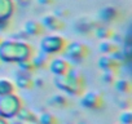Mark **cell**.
<instances>
[{
  "label": "cell",
  "instance_id": "obj_11",
  "mask_svg": "<svg viewBox=\"0 0 132 124\" xmlns=\"http://www.w3.org/2000/svg\"><path fill=\"white\" fill-rule=\"evenodd\" d=\"M16 118H17L20 121H22V123H29V124H31V123H38V115H36L32 110H30V109H27V107H23V106H21V109L18 110Z\"/></svg>",
  "mask_w": 132,
  "mask_h": 124
},
{
  "label": "cell",
  "instance_id": "obj_3",
  "mask_svg": "<svg viewBox=\"0 0 132 124\" xmlns=\"http://www.w3.org/2000/svg\"><path fill=\"white\" fill-rule=\"evenodd\" d=\"M65 59L69 62V64H82V62L88 57L89 54V49L86 44L83 43H70L66 44V47L62 50Z\"/></svg>",
  "mask_w": 132,
  "mask_h": 124
},
{
  "label": "cell",
  "instance_id": "obj_25",
  "mask_svg": "<svg viewBox=\"0 0 132 124\" xmlns=\"http://www.w3.org/2000/svg\"><path fill=\"white\" fill-rule=\"evenodd\" d=\"M117 102H118V106H119L120 109H127V107L129 106V100L124 98L123 96H120L119 98H117Z\"/></svg>",
  "mask_w": 132,
  "mask_h": 124
},
{
  "label": "cell",
  "instance_id": "obj_32",
  "mask_svg": "<svg viewBox=\"0 0 132 124\" xmlns=\"http://www.w3.org/2000/svg\"><path fill=\"white\" fill-rule=\"evenodd\" d=\"M120 124H122V123H120Z\"/></svg>",
  "mask_w": 132,
  "mask_h": 124
},
{
  "label": "cell",
  "instance_id": "obj_2",
  "mask_svg": "<svg viewBox=\"0 0 132 124\" xmlns=\"http://www.w3.org/2000/svg\"><path fill=\"white\" fill-rule=\"evenodd\" d=\"M54 85L62 92H66L73 96H78L82 94L84 89V79L80 74L70 69L68 74L54 78Z\"/></svg>",
  "mask_w": 132,
  "mask_h": 124
},
{
  "label": "cell",
  "instance_id": "obj_17",
  "mask_svg": "<svg viewBox=\"0 0 132 124\" xmlns=\"http://www.w3.org/2000/svg\"><path fill=\"white\" fill-rule=\"evenodd\" d=\"M16 87L9 79H0V96H7L14 93Z\"/></svg>",
  "mask_w": 132,
  "mask_h": 124
},
{
  "label": "cell",
  "instance_id": "obj_6",
  "mask_svg": "<svg viewBox=\"0 0 132 124\" xmlns=\"http://www.w3.org/2000/svg\"><path fill=\"white\" fill-rule=\"evenodd\" d=\"M80 105L89 110H100L104 107V98L97 92H88L83 94Z\"/></svg>",
  "mask_w": 132,
  "mask_h": 124
},
{
  "label": "cell",
  "instance_id": "obj_28",
  "mask_svg": "<svg viewBox=\"0 0 132 124\" xmlns=\"http://www.w3.org/2000/svg\"><path fill=\"white\" fill-rule=\"evenodd\" d=\"M0 124H8V120H7V119H4V118H2V116H0Z\"/></svg>",
  "mask_w": 132,
  "mask_h": 124
},
{
  "label": "cell",
  "instance_id": "obj_22",
  "mask_svg": "<svg viewBox=\"0 0 132 124\" xmlns=\"http://www.w3.org/2000/svg\"><path fill=\"white\" fill-rule=\"evenodd\" d=\"M18 67H20L21 71H25V73H29V74H32V73L36 70L35 66L32 65L31 59H25V61L18 62Z\"/></svg>",
  "mask_w": 132,
  "mask_h": 124
},
{
  "label": "cell",
  "instance_id": "obj_13",
  "mask_svg": "<svg viewBox=\"0 0 132 124\" xmlns=\"http://www.w3.org/2000/svg\"><path fill=\"white\" fill-rule=\"evenodd\" d=\"M14 9L12 0H0V21H8Z\"/></svg>",
  "mask_w": 132,
  "mask_h": 124
},
{
  "label": "cell",
  "instance_id": "obj_7",
  "mask_svg": "<svg viewBox=\"0 0 132 124\" xmlns=\"http://www.w3.org/2000/svg\"><path fill=\"white\" fill-rule=\"evenodd\" d=\"M48 67H49L51 73L54 74L56 76L68 74L69 70L71 69L70 64L65 58H54L53 61H51V64H48Z\"/></svg>",
  "mask_w": 132,
  "mask_h": 124
},
{
  "label": "cell",
  "instance_id": "obj_24",
  "mask_svg": "<svg viewBox=\"0 0 132 124\" xmlns=\"http://www.w3.org/2000/svg\"><path fill=\"white\" fill-rule=\"evenodd\" d=\"M119 121L122 124H131L132 123V112L131 111H123L119 115Z\"/></svg>",
  "mask_w": 132,
  "mask_h": 124
},
{
  "label": "cell",
  "instance_id": "obj_21",
  "mask_svg": "<svg viewBox=\"0 0 132 124\" xmlns=\"http://www.w3.org/2000/svg\"><path fill=\"white\" fill-rule=\"evenodd\" d=\"M115 89H117L120 94L129 93V92H131V83H129L128 80H124V79L117 80V82H115Z\"/></svg>",
  "mask_w": 132,
  "mask_h": 124
},
{
  "label": "cell",
  "instance_id": "obj_10",
  "mask_svg": "<svg viewBox=\"0 0 132 124\" xmlns=\"http://www.w3.org/2000/svg\"><path fill=\"white\" fill-rule=\"evenodd\" d=\"M16 85L20 89H31L35 84H34V79L31 78V74L25 73V71H17L16 74Z\"/></svg>",
  "mask_w": 132,
  "mask_h": 124
},
{
  "label": "cell",
  "instance_id": "obj_5",
  "mask_svg": "<svg viewBox=\"0 0 132 124\" xmlns=\"http://www.w3.org/2000/svg\"><path fill=\"white\" fill-rule=\"evenodd\" d=\"M66 40L65 38L60 36V35H48L44 36L42 39L40 43V50L42 53L49 56V54H56L63 50V48L66 47Z\"/></svg>",
  "mask_w": 132,
  "mask_h": 124
},
{
  "label": "cell",
  "instance_id": "obj_16",
  "mask_svg": "<svg viewBox=\"0 0 132 124\" xmlns=\"http://www.w3.org/2000/svg\"><path fill=\"white\" fill-rule=\"evenodd\" d=\"M98 49L104 53V54H113L115 52H118L120 49V47L114 43V41H101V44L98 45Z\"/></svg>",
  "mask_w": 132,
  "mask_h": 124
},
{
  "label": "cell",
  "instance_id": "obj_14",
  "mask_svg": "<svg viewBox=\"0 0 132 124\" xmlns=\"http://www.w3.org/2000/svg\"><path fill=\"white\" fill-rule=\"evenodd\" d=\"M100 20L109 23V22H113L117 17H118V11L113 7H106V8H102L101 12H100Z\"/></svg>",
  "mask_w": 132,
  "mask_h": 124
},
{
  "label": "cell",
  "instance_id": "obj_31",
  "mask_svg": "<svg viewBox=\"0 0 132 124\" xmlns=\"http://www.w3.org/2000/svg\"><path fill=\"white\" fill-rule=\"evenodd\" d=\"M0 41H2V38H0Z\"/></svg>",
  "mask_w": 132,
  "mask_h": 124
},
{
  "label": "cell",
  "instance_id": "obj_29",
  "mask_svg": "<svg viewBox=\"0 0 132 124\" xmlns=\"http://www.w3.org/2000/svg\"><path fill=\"white\" fill-rule=\"evenodd\" d=\"M78 124H88V123H86V121H82V123H78Z\"/></svg>",
  "mask_w": 132,
  "mask_h": 124
},
{
  "label": "cell",
  "instance_id": "obj_30",
  "mask_svg": "<svg viewBox=\"0 0 132 124\" xmlns=\"http://www.w3.org/2000/svg\"><path fill=\"white\" fill-rule=\"evenodd\" d=\"M16 2H25V0H16Z\"/></svg>",
  "mask_w": 132,
  "mask_h": 124
},
{
  "label": "cell",
  "instance_id": "obj_12",
  "mask_svg": "<svg viewBox=\"0 0 132 124\" xmlns=\"http://www.w3.org/2000/svg\"><path fill=\"white\" fill-rule=\"evenodd\" d=\"M44 27H43V25L40 23V22H38V21H27L26 23H25V32L29 35V36H38V35H42L43 32H44Z\"/></svg>",
  "mask_w": 132,
  "mask_h": 124
},
{
  "label": "cell",
  "instance_id": "obj_23",
  "mask_svg": "<svg viewBox=\"0 0 132 124\" xmlns=\"http://www.w3.org/2000/svg\"><path fill=\"white\" fill-rule=\"evenodd\" d=\"M115 75L117 74H114L111 71H104L102 75H101V80L106 84H113L115 82Z\"/></svg>",
  "mask_w": 132,
  "mask_h": 124
},
{
  "label": "cell",
  "instance_id": "obj_4",
  "mask_svg": "<svg viewBox=\"0 0 132 124\" xmlns=\"http://www.w3.org/2000/svg\"><path fill=\"white\" fill-rule=\"evenodd\" d=\"M21 106H22V101L14 93L0 96V116L7 120L16 118Z\"/></svg>",
  "mask_w": 132,
  "mask_h": 124
},
{
  "label": "cell",
  "instance_id": "obj_19",
  "mask_svg": "<svg viewBox=\"0 0 132 124\" xmlns=\"http://www.w3.org/2000/svg\"><path fill=\"white\" fill-rule=\"evenodd\" d=\"M38 123L39 124H60V120L57 116H54L51 112H42L38 116Z\"/></svg>",
  "mask_w": 132,
  "mask_h": 124
},
{
  "label": "cell",
  "instance_id": "obj_15",
  "mask_svg": "<svg viewBox=\"0 0 132 124\" xmlns=\"http://www.w3.org/2000/svg\"><path fill=\"white\" fill-rule=\"evenodd\" d=\"M48 105L52 107H56V109H63L69 105V102L66 100V97H63L62 94H56L48 100Z\"/></svg>",
  "mask_w": 132,
  "mask_h": 124
},
{
  "label": "cell",
  "instance_id": "obj_9",
  "mask_svg": "<svg viewBox=\"0 0 132 124\" xmlns=\"http://www.w3.org/2000/svg\"><path fill=\"white\" fill-rule=\"evenodd\" d=\"M40 23L43 25L44 29H48V30H51V31H58V30H62V29L65 27L63 21H62L61 18L56 17L54 14H51V16L48 14V16L43 17V20H42Z\"/></svg>",
  "mask_w": 132,
  "mask_h": 124
},
{
  "label": "cell",
  "instance_id": "obj_8",
  "mask_svg": "<svg viewBox=\"0 0 132 124\" xmlns=\"http://www.w3.org/2000/svg\"><path fill=\"white\" fill-rule=\"evenodd\" d=\"M98 67L102 71H111L114 74H118V70L122 67V64L118 62L114 57H111L109 54H105L104 57H101L98 59Z\"/></svg>",
  "mask_w": 132,
  "mask_h": 124
},
{
  "label": "cell",
  "instance_id": "obj_20",
  "mask_svg": "<svg viewBox=\"0 0 132 124\" xmlns=\"http://www.w3.org/2000/svg\"><path fill=\"white\" fill-rule=\"evenodd\" d=\"M32 65L35 66V69H42V67H45L48 65V56L44 54V53H40L39 56H35L32 59Z\"/></svg>",
  "mask_w": 132,
  "mask_h": 124
},
{
  "label": "cell",
  "instance_id": "obj_27",
  "mask_svg": "<svg viewBox=\"0 0 132 124\" xmlns=\"http://www.w3.org/2000/svg\"><path fill=\"white\" fill-rule=\"evenodd\" d=\"M8 26V21H0V30H4Z\"/></svg>",
  "mask_w": 132,
  "mask_h": 124
},
{
  "label": "cell",
  "instance_id": "obj_1",
  "mask_svg": "<svg viewBox=\"0 0 132 124\" xmlns=\"http://www.w3.org/2000/svg\"><path fill=\"white\" fill-rule=\"evenodd\" d=\"M32 48L21 40H5L0 41V61L18 64L21 61L30 59Z\"/></svg>",
  "mask_w": 132,
  "mask_h": 124
},
{
  "label": "cell",
  "instance_id": "obj_26",
  "mask_svg": "<svg viewBox=\"0 0 132 124\" xmlns=\"http://www.w3.org/2000/svg\"><path fill=\"white\" fill-rule=\"evenodd\" d=\"M38 3L42 4V5H48V4L53 3V0H38Z\"/></svg>",
  "mask_w": 132,
  "mask_h": 124
},
{
  "label": "cell",
  "instance_id": "obj_18",
  "mask_svg": "<svg viewBox=\"0 0 132 124\" xmlns=\"http://www.w3.org/2000/svg\"><path fill=\"white\" fill-rule=\"evenodd\" d=\"M95 34H96V36H97L98 39H101V40H109V39H111V38L114 36L113 30H110V29L106 27V26H97V27L95 29Z\"/></svg>",
  "mask_w": 132,
  "mask_h": 124
}]
</instances>
